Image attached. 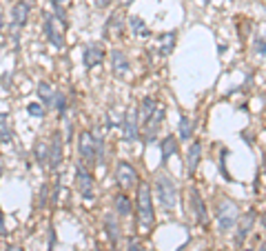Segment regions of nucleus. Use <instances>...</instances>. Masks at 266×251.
Masks as SVG:
<instances>
[{"label":"nucleus","instance_id":"nucleus-1","mask_svg":"<svg viewBox=\"0 0 266 251\" xmlns=\"http://www.w3.org/2000/svg\"><path fill=\"white\" fill-rule=\"evenodd\" d=\"M138 218H140V227L142 229H151V225L156 222L153 200H151V185L149 183H140L138 185Z\"/></svg>","mask_w":266,"mask_h":251},{"label":"nucleus","instance_id":"nucleus-2","mask_svg":"<svg viewBox=\"0 0 266 251\" xmlns=\"http://www.w3.org/2000/svg\"><path fill=\"white\" fill-rule=\"evenodd\" d=\"M156 196L160 200V205L164 209H173L178 202V187L173 183L171 176H166V173H160L156 178Z\"/></svg>","mask_w":266,"mask_h":251},{"label":"nucleus","instance_id":"nucleus-3","mask_svg":"<svg viewBox=\"0 0 266 251\" xmlns=\"http://www.w3.org/2000/svg\"><path fill=\"white\" fill-rule=\"evenodd\" d=\"M237 218H240V209L233 200L229 198H222L218 202V225H220V231H231L235 225H237Z\"/></svg>","mask_w":266,"mask_h":251},{"label":"nucleus","instance_id":"nucleus-4","mask_svg":"<svg viewBox=\"0 0 266 251\" xmlns=\"http://www.w3.org/2000/svg\"><path fill=\"white\" fill-rule=\"evenodd\" d=\"M62 33H65V25H62L53 13H45V36L55 49H62V47H65V36H62Z\"/></svg>","mask_w":266,"mask_h":251},{"label":"nucleus","instance_id":"nucleus-5","mask_svg":"<svg viewBox=\"0 0 266 251\" xmlns=\"http://www.w3.org/2000/svg\"><path fill=\"white\" fill-rule=\"evenodd\" d=\"M78 153H80V163L91 165L96 163V138L91 131H80L78 136Z\"/></svg>","mask_w":266,"mask_h":251},{"label":"nucleus","instance_id":"nucleus-6","mask_svg":"<svg viewBox=\"0 0 266 251\" xmlns=\"http://www.w3.org/2000/svg\"><path fill=\"white\" fill-rule=\"evenodd\" d=\"M122 136L127 142H136L138 136H140V124H138V109L131 107L127 109L124 114V120H122Z\"/></svg>","mask_w":266,"mask_h":251},{"label":"nucleus","instance_id":"nucleus-7","mask_svg":"<svg viewBox=\"0 0 266 251\" xmlns=\"http://www.w3.org/2000/svg\"><path fill=\"white\" fill-rule=\"evenodd\" d=\"M116 180L122 189H133V187L138 185V171L133 169L129 163L122 160V163H118V167H116Z\"/></svg>","mask_w":266,"mask_h":251},{"label":"nucleus","instance_id":"nucleus-8","mask_svg":"<svg viewBox=\"0 0 266 251\" xmlns=\"http://www.w3.org/2000/svg\"><path fill=\"white\" fill-rule=\"evenodd\" d=\"M75 187H78L80 196L85 200L93 198V178H91V173L85 169V165H78V169H75Z\"/></svg>","mask_w":266,"mask_h":251},{"label":"nucleus","instance_id":"nucleus-9","mask_svg":"<svg viewBox=\"0 0 266 251\" xmlns=\"http://www.w3.org/2000/svg\"><path fill=\"white\" fill-rule=\"evenodd\" d=\"M162 120H164V107H162V104H158L156 111H153V114L144 120V127H146L144 140L146 142L156 140V134H158V129H160V124H162Z\"/></svg>","mask_w":266,"mask_h":251},{"label":"nucleus","instance_id":"nucleus-10","mask_svg":"<svg viewBox=\"0 0 266 251\" xmlns=\"http://www.w3.org/2000/svg\"><path fill=\"white\" fill-rule=\"evenodd\" d=\"M104 60V47L98 43H91L85 47V53H82V62H85L87 69H93L98 65H102Z\"/></svg>","mask_w":266,"mask_h":251},{"label":"nucleus","instance_id":"nucleus-11","mask_svg":"<svg viewBox=\"0 0 266 251\" xmlns=\"http://www.w3.org/2000/svg\"><path fill=\"white\" fill-rule=\"evenodd\" d=\"M62 134L60 131H53V138H51V145H49V167L51 169H58L60 163H62Z\"/></svg>","mask_w":266,"mask_h":251},{"label":"nucleus","instance_id":"nucleus-12","mask_svg":"<svg viewBox=\"0 0 266 251\" xmlns=\"http://www.w3.org/2000/svg\"><path fill=\"white\" fill-rule=\"evenodd\" d=\"M29 11H31L29 3H27V0H18V3L11 7V25L13 27H25L27 18H29Z\"/></svg>","mask_w":266,"mask_h":251},{"label":"nucleus","instance_id":"nucleus-13","mask_svg":"<svg viewBox=\"0 0 266 251\" xmlns=\"http://www.w3.org/2000/svg\"><path fill=\"white\" fill-rule=\"evenodd\" d=\"M237 220H240V227H237V234H235V245L240 247V245H244L246 236L251 234V229H253L255 213H253V211H246V213L242 216V218H237Z\"/></svg>","mask_w":266,"mask_h":251},{"label":"nucleus","instance_id":"nucleus-14","mask_svg":"<svg viewBox=\"0 0 266 251\" xmlns=\"http://www.w3.org/2000/svg\"><path fill=\"white\" fill-rule=\"evenodd\" d=\"M122 33H124V20H122V16H120V13H111V16L107 18V25H104V36H107V38H113V36L120 38Z\"/></svg>","mask_w":266,"mask_h":251},{"label":"nucleus","instance_id":"nucleus-15","mask_svg":"<svg viewBox=\"0 0 266 251\" xmlns=\"http://www.w3.org/2000/svg\"><path fill=\"white\" fill-rule=\"evenodd\" d=\"M200 156H202V145L195 140L191 147H188V153H186V173H188V176H193L195 169H198Z\"/></svg>","mask_w":266,"mask_h":251},{"label":"nucleus","instance_id":"nucleus-16","mask_svg":"<svg viewBox=\"0 0 266 251\" xmlns=\"http://www.w3.org/2000/svg\"><path fill=\"white\" fill-rule=\"evenodd\" d=\"M111 67H113V74H118V76H124L129 71V60L124 56V51H120V49L111 51Z\"/></svg>","mask_w":266,"mask_h":251},{"label":"nucleus","instance_id":"nucleus-17","mask_svg":"<svg viewBox=\"0 0 266 251\" xmlns=\"http://www.w3.org/2000/svg\"><path fill=\"white\" fill-rule=\"evenodd\" d=\"M104 229H107V236L111 240V245H118V240H120V225H118L116 216L113 213H107L104 216Z\"/></svg>","mask_w":266,"mask_h":251},{"label":"nucleus","instance_id":"nucleus-18","mask_svg":"<svg viewBox=\"0 0 266 251\" xmlns=\"http://www.w3.org/2000/svg\"><path fill=\"white\" fill-rule=\"evenodd\" d=\"M176 40H178L176 31H169V33H164V36H160V40H158V53L160 56H169L173 51V47H176Z\"/></svg>","mask_w":266,"mask_h":251},{"label":"nucleus","instance_id":"nucleus-19","mask_svg":"<svg viewBox=\"0 0 266 251\" xmlns=\"http://www.w3.org/2000/svg\"><path fill=\"white\" fill-rule=\"evenodd\" d=\"M129 27H131L133 36H138V38H149V29H146L144 20L140 18V16H131V18H129Z\"/></svg>","mask_w":266,"mask_h":251},{"label":"nucleus","instance_id":"nucleus-20","mask_svg":"<svg viewBox=\"0 0 266 251\" xmlns=\"http://www.w3.org/2000/svg\"><path fill=\"white\" fill-rule=\"evenodd\" d=\"M191 202H193V209H195V216H198V222H206V207L202 202V196L198 191H191Z\"/></svg>","mask_w":266,"mask_h":251},{"label":"nucleus","instance_id":"nucleus-21","mask_svg":"<svg viewBox=\"0 0 266 251\" xmlns=\"http://www.w3.org/2000/svg\"><path fill=\"white\" fill-rule=\"evenodd\" d=\"M160 147H162V165L169 160V156L178 151V142H176V136H166L162 142H160Z\"/></svg>","mask_w":266,"mask_h":251},{"label":"nucleus","instance_id":"nucleus-22","mask_svg":"<svg viewBox=\"0 0 266 251\" xmlns=\"http://www.w3.org/2000/svg\"><path fill=\"white\" fill-rule=\"evenodd\" d=\"M53 87L49 85V82H38V98L45 102V107H51V100H53Z\"/></svg>","mask_w":266,"mask_h":251},{"label":"nucleus","instance_id":"nucleus-23","mask_svg":"<svg viewBox=\"0 0 266 251\" xmlns=\"http://www.w3.org/2000/svg\"><path fill=\"white\" fill-rule=\"evenodd\" d=\"M11 140H13V134H11V127H9V116L0 114V142L9 145Z\"/></svg>","mask_w":266,"mask_h":251},{"label":"nucleus","instance_id":"nucleus-24","mask_svg":"<svg viewBox=\"0 0 266 251\" xmlns=\"http://www.w3.org/2000/svg\"><path fill=\"white\" fill-rule=\"evenodd\" d=\"M113 205H116L118 216H129L131 213V200L124 196V193H118V196L113 198Z\"/></svg>","mask_w":266,"mask_h":251},{"label":"nucleus","instance_id":"nucleus-25","mask_svg":"<svg viewBox=\"0 0 266 251\" xmlns=\"http://www.w3.org/2000/svg\"><path fill=\"white\" fill-rule=\"evenodd\" d=\"M191 136H193V122H191V118L182 116L180 118V138H182V140H188Z\"/></svg>","mask_w":266,"mask_h":251},{"label":"nucleus","instance_id":"nucleus-26","mask_svg":"<svg viewBox=\"0 0 266 251\" xmlns=\"http://www.w3.org/2000/svg\"><path fill=\"white\" fill-rule=\"evenodd\" d=\"M33 156H36V163H38V165L49 163V147H47L43 140L36 145V149H33Z\"/></svg>","mask_w":266,"mask_h":251},{"label":"nucleus","instance_id":"nucleus-27","mask_svg":"<svg viewBox=\"0 0 266 251\" xmlns=\"http://www.w3.org/2000/svg\"><path fill=\"white\" fill-rule=\"evenodd\" d=\"M51 104H55V111H58V114L62 116L65 114V104H67V98H65V94H60V92H55L53 94V100H51Z\"/></svg>","mask_w":266,"mask_h":251},{"label":"nucleus","instance_id":"nucleus-28","mask_svg":"<svg viewBox=\"0 0 266 251\" xmlns=\"http://www.w3.org/2000/svg\"><path fill=\"white\" fill-rule=\"evenodd\" d=\"M156 107H158V102L153 100V98H144L142 100V118H144V120L153 114V111H156Z\"/></svg>","mask_w":266,"mask_h":251},{"label":"nucleus","instance_id":"nucleus-29","mask_svg":"<svg viewBox=\"0 0 266 251\" xmlns=\"http://www.w3.org/2000/svg\"><path fill=\"white\" fill-rule=\"evenodd\" d=\"M27 111H29V116H33V118H45V107L40 102L27 104Z\"/></svg>","mask_w":266,"mask_h":251},{"label":"nucleus","instance_id":"nucleus-30","mask_svg":"<svg viewBox=\"0 0 266 251\" xmlns=\"http://www.w3.org/2000/svg\"><path fill=\"white\" fill-rule=\"evenodd\" d=\"M127 247H129V251H144V247H142V242H140L138 238H129V242H127Z\"/></svg>","mask_w":266,"mask_h":251},{"label":"nucleus","instance_id":"nucleus-31","mask_svg":"<svg viewBox=\"0 0 266 251\" xmlns=\"http://www.w3.org/2000/svg\"><path fill=\"white\" fill-rule=\"evenodd\" d=\"M255 49H260V53L266 56V43H264V40H260V38L255 40Z\"/></svg>","mask_w":266,"mask_h":251},{"label":"nucleus","instance_id":"nucleus-32","mask_svg":"<svg viewBox=\"0 0 266 251\" xmlns=\"http://www.w3.org/2000/svg\"><path fill=\"white\" fill-rule=\"evenodd\" d=\"M113 0H93V5L98 7V9H104V7H109Z\"/></svg>","mask_w":266,"mask_h":251},{"label":"nucleus","instance_id":"nucleus-33","mask_svg":"<svg viewBox=\"0 0 266 251\" xmlns=\"http://www.w3.org/2000/svg\"><path fill=\"white\" fill-rule=\"evenodd\" d=\"M47 196H49V191H47V187H43V198H40V205H47Z\"/></svg>","mask_w":266,"mask_h":251},{"label":"nucleus","instance_id":"nucleus-34","mask_svg":"<svg viewBox=\"0 0 266 251\" xmlns=\"http://www.w3.org/2000/svg\"><path fill=\"white\" fill-rule=\"evenodd\" d=\"M5 251H23V247H18V245H7Z\"/></svg>","mask_w":266,"mask_h":251},{"label":"nucleus","instance_id":"nucleus-35","mask_svg":"<svg viewBox=\"0 0 266 251\" xmlns=\"http://www.w3.org/2000/svg\"><path fill=\"white\" fill-rule=\"evenodd\" d=\"M51 5H53V9L55 7H65V0H51Z\"/></svg>","mask_w":266,"mask_h":251},{"label":"nucleus","instance_id":"nucleus-36","mask_svg":"<svg viewBox=\"0 0 266 251\" xmlns=\"http://www.w3.org/2000/svg\"><path fill=\"white\" fill-rule=\"evenodd\" d=\"M0 234H5V220H3V213H0Z\"/></svg>","mask_w":266,"mask_h":251},{"label":"nucleus","instance_id":"nucleus-37","mask_svg":"<svg viewBox=\"0 0 266 251\" xmlns=\"http://www.w3.org/2000/svg\"><path fill=\"white\" fill-rule=\"evenodd\" d=\"M262 225H264V229H266V213L262 216Z\"/></svg>","mask_w":266,"mask_h":251},{"label":"nucleus","instance_id":"nucleus-38","mask_svg":"<svg viewBox=\"0 0 266 251\" xmlns=\"http://www.w3.org/2000/svg\"><path fill=\"white\" fill-rule=\"evenodd\" d=\"M120 3H122V5H129V3H133V0H120Z\"/></svg>","mask_w":266,"mask_h":251},{"label":"nucleus","instance_id":"nucleus-39","mask_svg":"<svg viewBox=\"0 0 266 251\" xmlns=\"http://www.w3.org/2000/svg\"><path fill=\"white\" fill-rule=\"evenodd\" d=\"M0 33H3V16H0Z\"/></svg>","mask_w":266,"mask_h":251},{"label":"nucleus","instance_id":"nucleus-40","mask_svg":"<svg viewBox=\"0 0 266 251\" xmlns=\"http://www.w3.org/2000/svg\"><path fill=\"white\" fill-rule=\"evenodd\" d=\"M0 176H3V167H0Z\"/></svg>","mask_w":266,"mask_h":251},{"label":"nucleus","instance_id":"nucleus-41","mask_svg":"<svg viewBox=\"0 0 266 251\" xmlns=\"http://www.w3.org/2000/svg\"><path fill=\"white\" fill-rule=\"evenodd\" d=\"M98 251H102V249H98Z\"/></svg>","mask_w":266,"mask_h":251}]
</instances>
